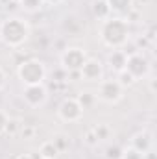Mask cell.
I'll return each instance as SVG.
<instances>
[{
  "instance_id": "obj_1",
  "label": "cell",
  "mask_w": 157,
  "mask_h": 159,
  "mask_svg": "<svg viewBox=\"0 0 157 159\" xmlns=\"http://www.w3.org/2000/svg\"><path fill=\"white\" fill-rule=\"evenodd\" d=\"M98 37L100 43L111 50L115 48H122L128 41L131 39V30H129V22L124 17H117L111 15L109 19L100 22L98 28Z\"/></svg>"
},
{
  "instance_id": "obj_2",
  "label": "cell",
  "mask_w": 157,
  "mask_h": 159,
  "mask_svg": "<svg viewBox=\"0 0 157 159\" xmlns=\"http://www.w3.org/2000/svg\"><path fill=\"white\" fill-rule=\"evenodd\" d=\"M32 28L22 17H7L0 22V41L9 48H19L30 39Z\"/></svg>"
},
{
  "instance_id": "obj_3",
  "label": "cell",
  "mask_w": 157,
  "mask_h": 159,
  "mask_svg": "<svg viewBox=\"0 0 157 159\" xmlns=\"http://www.w3.org/2000/svg\"><path fill=\"white\" fill-rule=\"evenodd\" d=\"M17 78L20 80L22 87L24 85H39V83H44V80H46V65L41 59H35V57L24 59L17 67Z\"/></svg>"
},
{
  "instance_id": "obj_4",
  "label": "cell",
  "mask_w": 157,
  "mask_h": 159,
  "mask_svg": "<svg viewBox=\"0 0 157 159\" xmlns=\"http://www.w3.org/2000/svg\"><path fill=\"white\" fill-rule=\"evenodd\" d=\"M94 96H96L98 102L115 106V104H118L124 98V89L118 85L117 80H102V81H98Z\"/></svg>"
},
{
  "instance_id": "obj_5",
  "label": "cell",
  "mask_w": 157,
  "mask_h": 159,
  "mask_svg": "<svg viewBox=\"0 0 157 159\" xmlns=\"http://www.w3.org/2000/svg\"><path fill=\"white\" fill-rule=\"evenodd\" d=\"M133 78L137 80H144L150 76L152 72V61L148 59V56L144 52H135V54H129L128 59H126V69Z\"/></svg>"
},
{
  "instance_id": "obj_6",
  "label": "cell",
  "mask_w": 157,
  "mask_h": 159,
  "mask_svg": "<svg viewBox=\"0 0 157 159\" xmlns=\"http://www.w3.org/2000/svg\"><path fill=\"white\" fill-rule=\"evenodd\" d=\"M87 52L81 46H69L63 50V54L59 56V65L65 72H78L83 67V63L87 61Z\"/></svg>"
},
{
  "instance_id": "obj_7",
  "label": "cell",
  "mask_w": 157,
  "mask_h": 159,
  "mask_svg": "<svg viewBox=\"0 0 157 159\" xmlns=\"http://www.w3.org/2000/svg\"><path fill=\"white\" fill-rule=\"evenodd\" d=\"M22 100L28 107L32 109H39L48 102V89L44 87V83L39 85H24L22 87Z\"/></svg>"
},
{
  "instance_id": "obj_8",
  "label": "cell",
  "mask_w": 157,
  "mask_h": 159,
  "mask_svg": "<svg viewBox=\"0 0 157 159\" xmlns=\"http://www.w3.org/2000/svg\"><path fill=\"white\" fill-rule=\"evenodd\" d=\"M57 117H59V120L69 122V124L79 122L81 117H83V107L79 106V102L76 98L67 96V98H63L61 104L57 106Z\"/></svg>"
},
{
  "instance_id": "obj_9",
  "label": "cell",
  "mask_w": 157,
  "mask_h": 159,
  "mask_svg": "<svg viewBox=\"0 0 157 159\" xmlns=\"http://www.w3.org/2000/svg\"><path fill=\"white\" fill-rule=\"evenodd\" d=\"M79 76L83 81H89V83L102 81L104 80V63L98 57H87V61L79 69Z\"/></svg>"
},
{
  "instance_id": "obj_10",
  "label": "cell",
  "mask_w": 157,
  "mask_h": 159,
  "mask_svg": "<svg viewBox=\"0 0 157 159\" xmlns=\"http://www.w3.org/2000/svg\"><path fill=\"white\" fill-rule=\"evenodd\" d=\"M129 146H131L133 150L141 152V154L152 150V148H154V133H152L150 129H141V131H137V133L129 139Z\"/></svg>"
},
{
  "instance_id": "obj_11",
  "label": "cell",
  "mask_w": 157,
  "mask_h": 159,
  "mask_svg": "<svg viewBox=\"0 0 157 159\" xmlns=\"http://www.w3.org/2000/svg\"><path fill=\"white\" fill-rule=\"evenodd\" d=\"M126 59H128V56L120 50V48H115V50H111L109 54H107V57H105V63H107V67L111 69V72H122L124 69H126Z\"/></svg>"
},
{
  "instance_id": "obj_12",
  "label": "cell",
  "mask_w": 157,
  "mask_h": 159,
  "mask_svg": "<svg viewBox=\"0 0 157 159\" xmlns=\"http://www.w3.org/2000/svg\"><path fill=\"white\" fill-rule=\"evenodd\" d=\"M109 9H111V15H117V17H126L131 9H135V0H105Z\"/></svg>"
},
{
  "instance_id": "obj_13",
  "label": "cell",
  "mask_w": 157,
  "mask_h": 159,
  "mask_svg": "<svg viewBox=\"0 0 157 159\" xmlns=\"http://www.w3.org/2000/svg\"><path fill=\"white\" fill-rule=\"evenodd\" d=\"M91 13H92V17L98 19L100 22L111 17V9H109V6H107L105 0H94V2L91 4Z\"/></svg>"
},
{
  "instance_id": "obj_14",
  "label": "cell",
  "mask_w": 157,
  "mask_h": 159,
  "mask_svg": "<svg viewBox=\"0 0 157 159\" xmlns=\"http://www.w3.org/2000/svg\"><path fill=\"white\" fill-rule=\"evenodd\" d=\"M59 154L61 152L56 148V144L52 141H44L39 148V157H43V159H57Z\"/></svg>"
},
{
  "instance_id": "obj_15",
  "label": "cell",
  "mask_w": 157,
  "mask_h": 159,
  "mask_svg": "<svg viewBox=\"0 0 157 159\" xmlns=\"http://www.w3.org/2000/svg\"><path fill=\"white\" fill-rule=\"evenodd\" d=\"M17 4H19V7H20L22 11H26V13H37V11H41V9L46 6L44 0H19Z\"/></svg>"
},
{
  "instance_id": "obj_16",
  "label": "cell",
  "mask_w": 157,
  "mask_h": 159,
  "mask_svg": "<svg viewBox=\"0 0 157 159\" xmlns=\"http://www.w3.org/2000/svg\"><path fill=\"white\" fill-rule=\"evenodd\" d=\"M76 100L79 102V106H81V107H83V111H85V109H89V107H92V106H94L96 96H94V93H91V91H81Z\"/></svg>"
},
{
  "instance_id": "obj_17",
  "label": "cell",
  "mask_w": 157,
  "mask_h": 159,
  "mask_svg": "<svg viewBox=\"0 0 157 159\" xmlns=\"http://www.w3.org/2000/svg\"><path fill=\"white\" fill-rule=\"evenodd\" d=\"M115 80L118 81V85H120L124 91H126V89H129V87H133V85L137 83V80L133 78V76H131L128 70H122V72H118Z\"/></svg>"
},
{
  "instance_id": "obj_18",
  "label": "cell",
  "mask_w": 157,
  "mask_h": 159,
  "mask_svg": "<svg viewBox=\"0 0 157 159\" xmlns=\"http://www.w3.org/2000/svg\"><path fill=\"white\" fill-rule=\"evenodd\" d=\"M91 129L94 131V135H96L98 143H102V141H107V139L111 137V128H109L107 124H98V126H92Z\"/></svg>"
},
{
  "instance_id": "obj_19",
  "label": "cell",
  "mask_w": 157,
  "mask_h": 159,
  "mask_svg": "<svg viewBox=\"0 0 157 159\" xmlns=\"http://www.w3.org/2000/svg\"><path fill=\"white\" fill-rule=\"evenodd\" d=\"M20 128H22V120L20 119H11L7 120V124H6V135H9V137H15V135H19V131H20Z\"/></svg>"
},
{
  "instance_id": "obj_20",
  "label": "cell",
  "mask_w": 157,
  "mask_h": 159,
  "mask_svg": "<svg viewBox=\"0 0 157 159\" xmlns=\"http://www.w3.org/2000/svg\"><path fill=\"white\" fill-rule=\"evenodd\" d=\"M35 133H37L35 126H28V124H22V128H20V131H19V135H20L24 141H32V139L35 137Z\"/></svg>"
},
{
  "instance_id": "obj_21",
  "label": "cell",
  "mask_w": 157,
  "mask_h": 159,
  "mask_svg": "<svg viewBox=\"0 0 157 159\" xmlns=\"http://www.w3.org/2000/svg\"><path fill=\"white\" fill-rule=\"evenodd\" d=\"M83 143L87 144V146H91V148H94V146H98V139H96V135H94V131L89 128L85 133H83Z\"/></svg>"
},
{
  "instance_id": "obj_22",
  "label": "cell",
  "mask_w": 157,
  "mask_h": 159,
  "mask_svg": "<svg viewBox=\"0 0 157 159\" xmlns=\"http://www.w3.org/2000/svg\"><path fill=\"white\" fill-rule=\"evenodd\" d=\"M54 144H56V148L59 150V152H63L65 148H69V144H70V141H69V137L67 135H57V137H54V141H52Z\"/></svg>"
},
{
  "instance_id": "obj_23",
  "label": "cell",
  "mask_w": 157,
  "mask_h": 159,
  "mask_svg": "<svg viewBox=\"0 0 157 159\" xmlns=\"http://www.w3.org/2000/svg\"><path fill=\"white\" fill-rule=\"evenodd\" d=\"M120 159H142V154L137 152V150H133L131 146H128V148H122Z\"/></svg>"
},
{
  "instance_id": "obj_24",
  "label": "cell",
  "mask_w": 157,
  "mask_h": 159,
  "mask_svg": "<svg viewBox=\"0 0 157 159\" xmlns=\"http://www.w3.org/2000/svg\"><path fill=\"white\" fill-rule=\"evenodd\" d=\"M120 156H122V148L118 144H113L105 150V159H120Z\"/></svg>"
},
{
  "instance_id": "obj_25",
  "label": "cell",
  "mask_w": 157,
  "mask_h": 159,
  "mask_svg": "<svg viewBox=\"0 0 157 159\" xmlns=\"http://www.w3.org/2000/svg\"><path fill=\"white\" fill-rule=\"evenodd\" d=\"M7 120H9V117H7V113L0 109V135H4V131H6V124H7Z\"/></svg>"
},
{
  "instance_id": "obj_26",
  "label": "cell",
  "mask_w": 157,
  "mask_h": 159,
  "mask_svg": "<svg viewBox=\"0 0 157 159\" xmlns=\"http://www.w3.org/2000/svg\"><path fill=\"white\" fill-rule=\"evenodd\" d=\"M6 81H7V76H6V70L0 67V91L6 87Z\"/></svg>"
},
{
  "instance_id": "obj_27",
  "label": "cell",
  "mask_w": 157,
  "mask_h": 159,
  "mask_svg": "<svg viewBox=\"0 0 157 159\" xmlns=\"http://www.w3.org/2000/svg\"><path fill=\"white\" fill-rule=\"evenodd\" d=\"M13 159H39V156H32V154H19Z\"/></svg>"
},
{
  "instance_id": "obj_28",
  "label": "cell",
  "mask_w": 157,
  "mask_h": 159,
  "mask_svg": "<svg viewBox=\"0 0 157 159\" xmlns=\"http://www.w3.org/2000/svg\"><path fill=\"white\" fill-rule=\"evenodd\" d=\"M63 2H67V0H44V4H50V6H61Z\"/></svg>"
},
{
  "instance_id": "obj_29",
  "label": "cell",
  "mask_w": 157,
  "mask_h": 159,
  "mask_svg": "<svg viewBox=\"0 0 157 159\" xmlns=\"http://www.w3.org/2000/svg\"><path fill=\"white\" fill-rule=\"evenodd\" d=\"M150 91L155 93V78H150Z\"/></svg>"
},
{
  "instance_id": "obj_30",
  "label": "cell",
  "mask_w": 157,
  "mask_h": 159,
  "mask_svg": "<svg viewBox=\"0 0 157 159\" xmlns=\"http://www.w3.org/2000/svg\"><path fill=\"white\" fill-rule=\"evenodd\" d=\"M13 2H19V0H13Z\"/></svg>"
},
{
  "instance_id": "obj_31",
  "label": "cell",
  "mask_w": 157,
  "mask_h": 159,
  "mask_svg": "<svg viewBox=\"0 0 157 159\" xmlns=\"http://www.w3.org/2000/svg\"><path fill=\"white\" fill-rule=\"evenodd\" d=\"M39 159H43V157H39Z\"/></svg>"
}]
</instances>
